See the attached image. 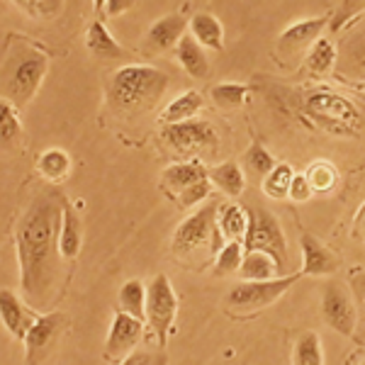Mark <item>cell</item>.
<instances>
[{"label":"cell","instance_id":"cell-23","mask_svg":"<svg viewBox=\"0 0 365 365\" xmlns=\"http://www.w3.org/2000/svg\"><path fill=\"white\" fill-rule=\"evenodd\" d=\"M278 270L275 261L263 251H246L244 261H241L239 275L244 278V282H263V280H273V273Z\"/></svg>","mask_w":365,"mask_h":365},{"label":"cell","instance_id":"cell-18","mask_svg":"<svg viewBox=\"0 0 365 365\" xmlns=\"http://www.w3.org/2000/svg\"><path fill=\"white\" fill-rule=\"evenodd\" d=\"M175 56H178V63L185 68V73H190L192 78H207L210 73V61L205 56V49L195 42L192 34H182V39L175 46Z\"/></svg>","mask_w":365,"mask_h":365},{"label":"cell","instance_id":"cell-13","mask_svg":"<svg viewBox=\"0 0 365 365\" xmlns=\"http://www.w3.org/2000/svg\"><path fill=\"white\" fill-rule=\"evenodd\" d=\"M37 312L22 302L13 290H0V319H3L10 336L25 341L29 327L37 322Z\"/></svg>","mask_w":365,"mask_h":365},{"label":"cell","instance_id":"cell-35","mask_svg":"<svg viewBox=\"0 0 365 365\" xmlns=\"http://www.w3.org/2000/svg\"><path fill=\"white\" fill-rule=\"evenodd\" d=\"M246 166H249L256 175H268L275 168V158L270 156L268 149H263L261 144H253L246 151Z\"/></svg>","mask_w":365,"mask_h":365},{"label":"cell","instance_id":"cell-16","mask_svg":"<svg viewBox=\"0 0 365 365\" xmlns=\"http://www.w3.org/2000/svg\"><path fill=\"white\" fill-rule=\"evenodd\" d=\"M185 27H187V20L182 15H166L151 25L146 42L156 51H168V49H173V46H178Z\"/></svg>","mask_w":365,"mask_h":365},{"label":"cell","instance_id":"cell-15","mask_svg":"<svg viewBox=\"0 0 365 365\" xmlns=\"http://www.w3.org/2000/svg\"><path fill=\"white\" fill-rule=\"evenodd\" d=\"M299 246H302V270L307 275H327L336 270V258L331 256V251L322 244L312 234H302L299 237Z\"/></svg>","mask_w":365,"mask_h":365},{"label":"cell","instance_id":"cell-33","mask_svg":"<svg viewBox=\"0 0 365 365\" xmlns=\"http://www.w3.org/2000/svg\"><path fill=\"white\" fill-rule=\"evenodd\" d=\"M307 180H309V185H312V190H314V192H329L334 185H336L339 173H336V168H334L331 163L317 161V163H312L309 170H307Z\"/></svg>","mask_w":365,"mask_h":365},{"label":"cell","instance_id":"cell-1","mask_svg":"<svg viewBox=\"0 0 365 365\" xmlns=\"http://www.w3.org/2000/svg\"><path fill=\"white\" fill-rule=\"evenodd\" d=\"M63 200L54 192L34 197L15 227L17 263H20V287L25 302L32 309L51 304L61 261L58 234H61Z\"/></svg>","mask_w":365,"mask_h":365},{"label":"cell","instance_id":"cell-10","mask_svg":"<svg viewBox=\"0 0 365 365\" xmlns=\"http://www.w3.org/2000/svg\"><path fill=\"white\" fill-rule=\"evenodd\" d=\"M141 336H144V322L125 312H117L105 339V356L110 361H125L129 353H134Z\"/></svg>","mask_w":365,"mask_h":365},{"label":"cell","instance_id":"cell-46","mask_svg":"<svg viewBox=\"0 0 365 365\" xmlns=\"http://www.w3.org/2000/svg\"><path fill=\"white\" fill-rule=\"evenodd\" d=\"M363 365H365V363H363Z\"/></svg>","mask_w":365,"mask_h":365},{"label":"cell","instance_id":"cell-14","mask_svg":"<svg viewBox=\"0 0 365 365\" xmlns=\"http://www.w3.org/2000/svg\"><path fill=\"white\" fill-rule=\"evenodd\" d=\"M327 27V17H309V20H299L287 29H282L278 37V51L285 56L302 54L304 49H312V44L322 37V29Z\"/></svg>","mask_w":365,"mask_h":365},{"label":"cell","instance_id":"cell-45","mask_svg":"<svg viewBox=\"0 0 365 365\" xmlns=\"http://www.w3.org/2000/svg\"><path fill=\"white\" fill-rule=\"evenodd\" d=\"M363 66H365V51H363Z\"/></svg>","mask_w":365,"mask_h":365},{"label":"cell","instance_id":"cell-41","mask_svg":"<svg viewBox=\"0 0 365 365\" xmlns=\"http://www.w3.org/2000/svg\"><path fill=\"white\" fill-rule=\"evenodd\" d=\"M134 3H137V0H108V3H105V13L110 17L122 15V13H127V10H132Z\"/></svg>","mask_w":365,"mask_h":365},{"label":"cell","instance_id":"cell-38","mask_svg":"<svg viewBox=\"0 0 365 365\" xmlns=\"http://www.w3.org/2000/svg\"><path fill=\"white\" fill-rule=\"evenodd\" d=\"M166 353H154V351H134L122 361L120 365H166Z\"/></svg>","mask_w":365,"mask_h":365},{"label":"cell","instance_id":"cell-31","mask_svg":"<svg viewBox=\"0 0 365 365\" xmlns=\"http://www.w3.org/2000/svg\"><path fill=\"white\" fill-rule=\"evenodd\" d=\"M295 365H324V353H322V341L314 331H307L297 339L295 344V356H292Z\"/></svg>","mask_w":365,"mask_h":365},{"label":"cell","instance_id":"cell-19","mask_svg":"<svg viewBox=\"0 0 365 365\" xmlns=\"http://www.w3.org/2000/svg\"><path fill=\"white\" fill-rule=\"evenodd\" d=\"M58 249H61L63 261H73L81 251V222L78 215L71 205L63 200L61 212V234H58Z\"/></svg>","mask_w":365,"mask_h":365},{"label":"cell","instance_id":"cell-27","mask_svg":"<svg viewBox=\"0 0 365 365\" xmlns=\"http://www.w3.org/2000/svg\"><path fill=\"white\" fill-rule=\"evenodd\" d=\"M334 63H336V49H334V44L329 42L327 37H319L314 44H312V49L307 51V61H304V68H307L312 76L322 78V76L331 73Z\"/></svg>","mask_w":365,"mask_h":365},{"label":"cell","instance_id":"cell-17","mask_svg":"<svg viewBox=\"0 0 365 365\" xmlns=\"http://www.w3.org/2000/svg\"><path fill=\"white\" fill-rule=\"evenodd\" d=\"M190 34L202 49L222 51L225 49V27L210 13H197L190 20Z\"/></svg>","mask_w":365,"mask_h":365},{"label":"cell","instance_id":"cell-8","mask_svg":"<svg viewBox=\"0 0 365 365\" xmlns=\"http://www.w3.org/2000/svg\"><path fill=\"white\" fill-rule=\"evenodd\" d=\"M217 210L220 202L212 200L210 205H202L195 215H190L185 222H180V227L173 234V251L178 256H187L197 249V246L207 244L212 229L217 227Z\"/></svg>","mask_w":365,"mask_h":365},{"label":"cell","instance_id":"cell-43","mask_svg":"<svg viewBox=\"0 0 365 365\" xmlns=\"http://www.w3.org/2000/svg\"><path fill=\"white\" fill-rule=\"evenodd\" d=\"M358 285V295H361V302H363V322H365V278L356 282Z\"/></svg>","mask_w":365,"mask_h":365},{"label":"cell","instance_id":"cell-24","mask_svg":"<svg viewBox=\"0 0 365 365\" xmlns=\"http://www.w3.org/2000/svg\"><path fill=\"white\" fill-rule=\"evenodd\" d=\"M207 178L229 197H239L241 192H244V170L234 161H225V163H220V166L210 168Z\"/></svg>","mask_w":365,"mask_h":365},{"label":"cell","instance_id":"cell-36","mask_svg":"<svg viewBox=\"0 0 365 365\" xmlns=\"http://www.w3.org/2000/svg\"><path fill=\"white\" fill-rule=\"evenodd\" d=\"M363 10H365V0H344L341 8H339V13L334 15V20H331V29L334 32H339L346 22H351L353 17H358Z\"/></svg>","mask_w":365,"mask_h":365},{"label":"cell","instance_id":"cell-28","mask_svg":"<svg viewBox=\"0 0 365 365\" xmlns=\"http://www.w3.org/2000/svg\"><path fill=\"white\" fill-rule=\"evenodd\" d=\"M117 304H120V312L132 314V317H137V319L144 322L146 319V287H144V282L127 280L125 285L120 287Z\"/></svg>","mask_w":365,"mask_h":365},{"label":"cell","instance_id":"cell-22","mask_svg":"<svg viewBox=\"0 0 365 365\" xmlns=\"http://www.w3.org/2000/svg\"><path fill=\"white\" fill-rule=\"evenodd\" d=\"M200 110H202V96H200L197 91H185L166 105L161 120H163V125H178V122L195 120V115Z\"/></svg>","mask_w":365,"mask_h":365},{"label":"cell","instance_id":"cell-26","mask_svg":"<svg viewBox=\"0 0 365 365\" xmlns=\"http://www.w3.org/2000/svg\"><path fill=\"white\" fill-rule=\"evenodd\" d=\"M37 170L49 182H61L71 173V156L63 149H46L37 158Z\"/></svg>","mask_w":365,"mask_h":365},{"label":"cell","instance_id":"cell-42","mask_svg":"<svg viewBox=\"0 0 365 365\" xmlns=\"http://www.w3.org/2000/svg\"><path fill=\"white\" fill-rule=\"evenodd\" d=\"M358 232H361V239L365 241V205H363L361 215H358Z\"/></svg>","mask_w":365,"mask_h":365},{"label":"cell","instance_id":"cell-25","mask_svg":"<svg viewBox=\"0 0 365 365\" xmlns=\"http://www.w3.org/2000/svg\"><path fill=\"white\" fill-rule=\"evenodd\" d=\"M86 46L93 56H100V58H120L125 51L122 46L117 44V39L113 34L105 29L103 22H93L86 32Z\"/></svg>","mask_w":365,"mask_h":365},{"label":"cell","instance_id":"cell-20","mask_svg":"<svg viewBox=\"0 0 365 365\" xmlns=\"http://www.w3.org/2000/svg\"><path fill=\"white\" fill-rule=\"evenodd\" d=\"M217 229L232 241L246 239V232H249V212L234 202L220 205V210H217Z\"/></svg>","mask_w":365,"mask_h":365},{"label":"cell","instance_id":"cell-9","mask_svg":"<svg viewBox=\"0 0 365 365\" xmlns=\"http://www.w3.org/2000/svg\"><path fill=\"white\" fill-rule=\"evenodd\" d=\"M322 314L329 327L341 336H353L356 331V304H353L351 292L341 282H327L322 297Z\"/></svg>","mask_w":365,"mask_h":365},{"label":"cell","instance_id":"cell-44","mask_svg":"<svg viewBox=\"0 0 365 365\" xmlns=\"http://www.w3.org/2000/svg\"><path fill=\"white\" fill-rule=\"evenodd\" d=\"M93 3H96V10H98V13H103V10H105V3H108V0H93Z\"/></svg>","mask_w":365,"mask_h":365},{"label":"cell","instance_id":"cell-7","mask_svg":"<svg viewBox=\"0 0 365 365\" xmlns=\"http://www.w3.org/2000/svg\"><path fill=\"white\" fill-rule=\"evenodd\" d=\"M175 309H178V299H175L173 285L163 273L156 275L151 285L146 287V319L156 331L161 346H166L170 324L175 319Z\"/></svg>","mask_w":365,"mask_h":365},{"label":"cell","instance_id":"cell-21","mask_svg":"<svg viewBox=\"0 0 365 365\" xmlns=\"http://www.w3.org/2000/svg\"><path fill=\"white\" fill-rule=\"evenodd\" d=\"M207 178V170L200 166L197 161H185V163H175V166H168L163 170V185L173 192H180L187 190L190 185Z\"/></svg>","mask_w":365,"mask_h":365},{"label":"cell","instance_id":"cell-12","mask_svg":"<svg viewBox=\"0 0 365 365\" xmlns=\"http://www.w3.org/2000/svg\"><path fill=\"white\" fill-rule=\"evenodd\" d=\"M61 324H63V317L58 314V312H54V314L37 317V322L29 327L27 336L22 341V344H25V356H27L29 365H37L46 353H49L56 334L61 331Z\"/></svg>","mask_w":365,"mask_h":365},{"label":"cell","instance_id":"cell-40","mask_svg":"<svg viewBox=\"0 0 365 365\" xmlns=\"http://www.w3.org/2000/svg\"><path fill=\"white\" fill-rule=\"evenodd\" d=\"M314 195V190H312L307 175H295L290 182V200H295V202H307V200Z\"/></svg>","mask_w":365,"mask_h":365},{"label":"cell","instance_id":"cell-37","mask_svg":"<svg viewBox=\"0 0 365 365\" xmlns=\"http://www.w3.org/2000/svg\"><path fill=\"white\" fill-rule=\"evenodd\" d=\"M207 195H210V178H205V180L195 182V185H190L187 190H182L178 195V202H180V207L187 210V207H195V205H200Z\"/></svg>","mask_w":365,"mask_h":365},{"label":"cell","instance_id":"cell-29","mask_svg":"<svg viewBox=\"0 0 365 365\" xmlns=\"http://www.w3.org/2000/svg\"><path fill=\"white\" fill-rule=\"evenodd\" d=\"M22 137V122L10 100L0 98V149H10Z\"/></svg>","mask_w":365,"mask_h":365},{"label":"cell","instance_id":"cell-39","mask_svg":"<svg viewBox=\"0 0 365 365\" xmlns=\"http://www.w3.org/2000/svg\"><path fill=\"white\" fill-rule=\"evenodd\" d=\"M20 8H25L29 15H44V17H49V15H54L56 10H58V0H15Z\"/></svg>","mask_w":365,"mask_h":365},{"label":"cell","instance_id":"cell-4","mask_svg":"<svg viewBox=\"0 0 365 365\" xmlns=\"http://www.w3.org/2000/svg\"><path fill=\"white\" fill-rule=\"evenodd\" d=\"M246 251H263L268 253L275 261L278 270H282L287 258V241L285 234H282V227L278 225L270 212L253 207L249 212V232H246Z\"/></svg>","mask_w":365,"mask_h":365},{"label":"cell","instance_id":"cell-34","mask_svg":"<svg viewBox=\"0 0 365 365\" xmlns=\"http://www.w3.org/2000/svg\"><path fill=\"white\" fill-rule=\"evenodd\" d=\"M241 261H244V251H241V244H239V241H229L225 249L217 253L215 273H217V275L239 273Z\"/></svg>","mask_w":365,"mask_h":365},{"label":"cell","instance_id":"cell-11","mask_svg":"<svg viewBox=\"0 0 365 365\" xmlns=\"http://www.w3.org/2000/svg\"><path fill=\"white\" fill-rule=\"evenodd\" d=\"M307 108L312 115L324 120L327 125H351L358 120V110L353 108L351 100L334 91H314L307 98Z\"/></svg>","mask_w":365,"mask_h":365},{"label":"cell","instance_id":"cell-32","mask_svg":"<svg viewBox=\"0 0 365 365\" xmlns=\"http://www.w3.org/2000/svg\"><path fill=\"white\" fill-rule=\"evenodd\" d=\"M246 96H249V91L239 83H220L212 88V100H215V105L222 110L241 108V105L246 103Z\"/></svg>","mask_w":365,"mask_h":365},{"label":"cell","instance_id":"cell-5","mask_svg":"<svg viewBox=\"0 0 365 365\" xmlns=\"http://www.w3.org/2000/svg\"><path fill=\"white\" fill-rule=\"evenodd\" d=\"M163 139L175 154L182 156H215L220 149V139L210 122L202 120H187L178 125H166Z\"/></svg>","mask_w":365,"mask_h":365},{"label":"cell","instance_id":"cell-3","mask_svg":"<svg viewBox=\"0 0 365 365\" xmlns=\"http://www.w3.org/2000/svg\"><path fill=\"white\" fill-rule=\"evenodd\" d=\"M46 71H49V56L42 49L34 46H17L5 63L3 83L8 93L10 103L25 105L37 96L39 86H42Z\"/></svg>","mask_w":365,"mask_h":365},{"label":"cell","instance_id":"cell-2","mask_svg":"<svg viewBox=\"0 0 365 365\" xmlns=\"http://www.w3.org/2000/svg\"><path fill=\"white\" fill-rule=\"evenodd\" d=\"M168 83V73L154 66H122L110 81V105L120 115L149 113Z\"/></svg>","mask_w":365,"mask_h":365},{"label":"cell","instance_id":"cell-6","mask_svg":"<svg viewBox=\"0 0 365 365\" xmlns=\"http://www.w3.org/2000/svg\"><path fill=\"white\" fill-rule=\"evenodd\" d=\"M299 275H287V278L278 280H263V282H241V285L232 287L227 295L229 309L234 312H256L263 309L268 304H273L275 299L285 295L290 290V285H295Z\"/></svg>","mask_w":365,"mask_h":365},{"label":"cell","instance_id":"cell-30","mask_svg":"<svg viewBox=\"0 0 365 365\" xmlns=\"http://www.w3.org/2000/svg\"><path fill=\"white\" fill-rule=\"evenodd\" d=\"M295 178V170L287 163H275V168L266 175V182H263V190H266L268 197L273 200H285L290 195V182Z\"/></svg>","mask_w":365,"mask_h":365}]
</instances>
